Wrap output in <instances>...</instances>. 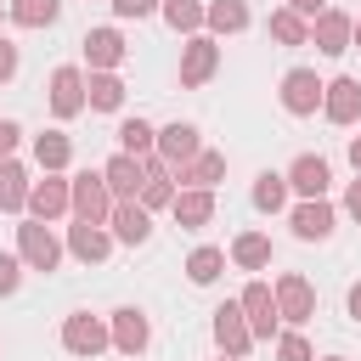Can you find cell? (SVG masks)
Listing matches in <instances>:
<instances>
[{
	"instance_id": "cell-1",
	"label": "cell",
	"mask_w": 361,
	"mask_h": 361,
	"mask_svg": "<svg viewBox=\"0 0 361 361\" xmlns=\"http://www.w3.org/2000/svg\"><path fill=\"white\" fill-rule=\"evenodd\" d=\"M68 209L79 214V220H90V226H102L107 214H113V203H107V186H102V175H73V186H68Z\"/></svg>"
},
{
	"instance_id": "cell-2",
	"label": "cell",
	"mask_w": 361,
	"mask_h": 361,
	"mask_svg": "<svg viewBox=\"0 0 361 361\" xmlns=\"http://www.w3.org/2000/svg\"><path fill=\"white\" fill-rule=\"evenodd\" d=\"M17 259H23L28 271H56L62 248H56V237H51L39 220H28V226H17Z\"/></svg>"
},
{
	"instance_id": "cell-3",
	"label": "cell",
	"mask_w": 361,
	"mask_h": 361,
	"mask_svg": "<svg viewBox=\"0 0 361 361\" xmlns=\"http://www.w3.org/2000/svg\"><path fill=\"white\" fill-rule=\"evenodd\" d=\"M271 299H276V316H288V322H310V310H316V288L299 271H282Z\"/></svg>"
},
{
	"instance_id": "cell-4",
	"label": "cell",
	"mask_w": 361,
	"mask_h": 361,
	"mask_svg": "<svg viewBox=\"0 0 361 361\" xmlns=\"http://www.w3.org/2000/svg\"><path fill=\"white\" fill-rule=\"evenodd\" d=\"M282 107H288L293 118L316 113V107H322V79H316L310 68H288V73H282Z\"/></svg>"
},
{
	"instance_id": "cell-5",
	"label": "cell",
	"mask_w": 361,
	"mask_h": 361,
	"mask_svg": "<svg viewBox=\"0 0 361 361\" xmlns=\"http://www.w3.org/2000/svg\"><path fill=\"white\" fill-rule=\"evenodd\" d=\"M237 310H243V322H248L254 338H271V333H276V299H271L265 282H248L243 299H237Z\"/></svg>"
},
{
	"instance_id": "cell-6",
	"label": "cell",
	"mask_w": 361,
	"mask_h": 361,
	"mask_svg": "<svg viewBox=\"0 0 361 361\" xmlns=\"http://www.w3.org/2000/svg\"><path fill=\"white\" fill-rule=\"evenodd\" d=\"M102 186H107V197H135L141 186H147V169H141V158H130V152H118V158H107V169H102Z\"/></svg>"
},
{
	"instance_id": "cell-7",
	"label": "cell",
	"mask_w": 361,
	"mask_h": 361,
	"mask_svg": "<svg viewBox=\"0 0 361 361\" xmlns=\"http://www.w3.org/2000/svg\"><path fill=\"white\" fill-rule=\"evenodd\" d=\"M62 344H68L73 355H96V350H107V327H102L90 310H73V316L62 322Z\"/></svg>"
},
{
	"instance_id": "cell-8",
	"label": "cell",
	"mask_w": 361,
	"mask_h": 361,
	"mask_svg": "<svg viewBox=\"0 0 361 361\" xmlns=\"http://www.w3.org/2000/svg\"><path fill=\"white\" fill-rule=\"evenodd\" d=\"M214 344H220L231 361H243V355H248L254 333H248V322H243V310H237V305H220V310H214Z\"/></svg>"
},
{
	"instance_id": "cell-9",
	"label": "cell",
	"mask_w": 361,
	"mask_h": 361,
	"mask_svg": "<svg viewBox=\"0 0 361 361\" xmlns=\"http://www.w3.org/2000/svg\"><path fill=\"white\" fill-rule=\"evenodd\" d=\"M322 113H327L333 124H355V118H361V85H355V79L322 85Z\"/></svg>"
},
{
	"instance_id": "cell-10",
	"label": "cell",
	"mask_w": 361,
	"mask_h": 361,
	"mask_svg": "<svg viewBox=\"0 0 361 361\" xmlns=\"http://www.w3.org/2000/svg\"><path fill=\"white\" fill-rule=\"evenodd\" d=\"M85 107V73L79 68H56L51 73V113L56 118H73Z\"/></svg>"
},
{
	"instance_id": "cell-11",
	"label": "cell",
	"mask_w": 361,
	"mask_h": 361,
	"mask_svg": "<svg viewBox=\"0 0 361 361\" xmlns=\"http://www.w3.org/2000/svg\"><path fill=\"white\" fill-rule=\"evenodd\" d=\"M197 152H203V141H197V130H192V124H169V130H158V158H164L169 169L192 164Z\"/></svg>"
},
{
	"instance_id": "cell-12",
	"label": "cell",
	"mask_w": 361,
	"mask_h": 361,
	"mask_svg": "<svg viewBox=\"0 0 361 361\" xmlns=\"http://www.w3.org/2000/svg\"><path fill=\"white\" fill-rule=\"evenodd\" d=\"M327 180H333V169H327V158H316V152H299V158H293V169H288V186H293V192H305V197H322V192H327Z\"/></svg>"
},
{
	"instance_id": "cell-13",
	"label": "cell",
	"mask_w": 361,
	"mask_h": 361,
	"mask_svg": "<svg viewBox=\"0 0 361 361\" xmlns=\"http://www.w3.org/2000/svg\"><path fill=\"white\" fill-rule=\"evenodd\" d=\"M214 68H220V51H214V39L197 34L180 56V85H203V79H214Z\"/></svg>"
},
{
	"instance_id": "cell-14",
	"label": "cell",
	"mask_w": 361,
	"mask_h": 361,
	"mask_svg": "<svg viewBox=\"0 0 361 361\" xmlns=\"http://www.w3.org/2000/svg\"><path fill=\"white\" fill-rule=\"evenodd\" d=\"M107 220H113V237H118V243H147V237H152V220H147V209H141L135 197L113 203Z\"/></svg>"
},
{
	"instance_id": "cell-15",
	"label": "cell",
	"mask_w": 361,
	"mask_h": 361,
	"mask_svg": "<svg viewBox=\"0 0 361 361\" xmlns=\"http://www.w3.org/2000/svg\"><path fill=\"white\" fill-rule=\"evenodd\" d=\"M293 237H305V243H322V237H333V209H327L322 197L299 203V209H293Z\"/></svg>"
},
{
	"instance_id": "cell-16",
	"label": "cell",
	"mask_w": 361,
	"mask_h": 361,
	"mask_svg": "<svg viewBox=\"0 0 361 361\" xmlns=\"http://www.w3.org/2000/svg\"><path fill=\"white\" fill-rule=\"evenodd\" d=\"M310 39H316V51H327V56L350 51V17H344V11H322L316 28H310Z\"/></svg>"
},
{
	"instance_id": "cell-17",
	"label": "cell",
	"mask_w": 361,
	"mask_h": 361,
	"mask_svg": "<svg viewBox=\"0 0 361 361\" xmlns=\"http://www.w3.org/2000/svg\"><path fill=\"white\" fill-rule=\"evenodd\" d=\"M175 226H186V231H197L209 214H214V192H203V186H192V192H175Z\"/></svg>"
},
{
	"instance_id": "cell-18",
	"label": "cell",
	"mask_w": 361,
	"mask_h": 361,
	"mask_svg": "<svg viewBox=\"0 0 361 361\" xmlns=\"http://www.w3.org/2000/svg\"><path fill=\"white\" fill-rule=\"evenodd\" d=\"M113 344H118L124 355H135V350H147V316H141L135 305H124V310H113Z\"/></svg>"
},
{
	"instance_id": "cell-19",
	"label": "cell",
	"mask_w": 361,
	"mask_h": 361,
	"mask_svg": "<svg viewBox=\"0 0 361 361\" xmlns=\"http://www.w3.org/2000/svg\"><path fill=\"white\" fill-rule=\"evenodd\" d=\"M203 23L214 34H237V28H248V0H209L203 6Z\"/></svg>"
},
{
	"instance_id": "cell-20",
	"label": "cell",
	"mask_w": 361,
	"mask_h": 361,
	"mask_svg": "<svg viewBox=\"0 0 361 361\" xmlns=\"http://www.w3.org/2000/svg\"><path fill=\"white\" fill-rule=\"evenodd\" d=\"M118 56H124V39H118L113 28H90V34H85V62H90V68H113Z\"/></svg>"
},
{
	"instance_id": "cell-21",
	"label": "cell",
	"mask_w": 361,
	"mask_h": 361,
	"mask_svg": "<svg viewBox=\"0 0 361 361\" xmlns=\"http://www.w3.org/2000/svg\"><path fill=\"white\" fill-rule=\"evenodd\" d=\"M28 209H34V220L62 214V209H68V180H39V186H28Z\"/></svg>"
},
{
	"instance_id": "cell-22",
	"label": "cell",
	"mask_w": 361,
	"mask_h": 361,
	"mask_svg": "<svg viewBox=\"0 0 361 361\" xmlns=\"http://www.w3.org/2000/svg\"><path fill=\"white\" fill-rule=\"evenodd\" d=\"M68 248H73L85 265H96V259H107V231H102V226H90V220H79V226L68 231Z\"/></svg>"
},
{
	"instance_id": "cell-23",
	"label": "cell",
	"mask_w": 361,
	"mask_h": 361,
	"mask_svg": "<svg viewBox=\"0 0 361 361\" xmlns=\"http://www.w3.org/2000/svg\"><path fill=\"white\" fill-rule=\"evenodd\" d=\"M231 259H237L243 271H265V265H271V237H259V231H243V237L231 243Z\"/></svg>"
},
{
	"instance_id": "cell-24",
	"label": "cell",
	"mask_w": 361,
	"mask_h": 361,
	"mask_svg": "<svg viewBox=\"0 0 361 361\" xmlns=\"http://www.w3.org/2000/svg\"><path fill=\"white\" fill-rule=\"evenodd\" d=\"M56 11H62V0H11V6H6V17L23 23V28H45V23H56Z\"/></svg>"
},
{
	"instance_id": "cell-25",
	"label": "cell",
	"mask_w": 361,
	"mask_h": 361,
	"mask_svg": "<svg viewBox=\"0 0 361 361\" xmlns=\"http://www.w3.org/2000/svg\"><path fill=\"white\" fill-rule=\"evenodd\" d=\"M0 209H28V180L17 158H0Z\"/></svg>"
},
{
	"instance_id": "cell-26",
	"label": "cell",
	"mask_w": 361,
	"mask_h": 361,
	"mask_svg": "<svg viewBox=\"0 0 361 361\" xmlns=\"http://www.w3.org/2000/svg\"><path fill=\"white\" fill-rule=\"evenodd\" d=\"M118 147H124L130 158H147V152L158 147V130H152L147 118H124V124H118Z\"/></svg>"
},
{
	"instance_id": "cell-27",
	"label": "cell",
	"mask_w": 361,
	"mask_h": 361,
	"mask_svg": "<svg viewBox=\"0 0 361 361\" xmlns=\"http://www.w3.org/2000/svg\"><path fill=\"white\" fill-rule=\"evenodd\" d=\"M220 175H226V152H197L192 164H180V180H192V186H203V192H209Z\"/></svg>"
},
{
	"instance_id": "cell-28",
	"label": "cell",
	"mask_w": 361,
	"mask_h": 361,
	"mask_svg": "<svg viewBox=\"0 0 361 361\" xmlns=\"http://www.w3.org/2000/svg\"><path fill=\"white\" fill-rule=\"evenodd\" d=\"M68 152H73V141H68L62 130L34 135V158H39V169H62V164H68Z\"/></svg>"
},
{
	"instance_id": "cell-29",
	"label": "cell",
	"mask_w": 361,
	"mask_h": 361,
	"mask_svg": "<svg viewBox=\"0 0 361 361\" xmlns=\"http://www.w3.org/2000/svg\"><path fill=\"white\" fill-rule=\"evenodd\" d=\"M220 271H226V248H192V259H186V276H192L197 288H209Z\"/></svg>"
},
{
	"instance_id": "cell-30",
	"label": "cell",
	"mask_w": 361,
	"mask_h": 361,
	"mask_svg": "<svg viewBox=\"0 0 361 361\" xmlns=\"http://www.w3.org/2000/svg\"><path fill=\"white\" fill-rule=\"evenodd\" d=\"M265 28H271V39H282V45H305V39H310L305 17H299V11H288V6H282V11H271V23H265Z\"/></svg>"
},
{
	"instance_id": "cell-31",
	"label": "cell",
	"mask_w": 361,
	"mask_h": 361,
	"mask_svg": "<svg viewBox=\"0 0 361 361\" xmlns=\"http://www.w3.org/2000/svg\"><path fill=\"white\" fill-rule=\"evenodd\" d=\"M85 102H90V107H102V113H113V107L124 102V85H118L113 73H90V85H85Z\"/></svg>"
},
{
	"instance_id": "cell-32",
	"label": "cell",
	"mask_w": 361,
	"mask_h": 361,
	"mask_svg": "<svg viewBox=\"0 0 361 361\" xmlns=\"http://www.w3.org/2000/svg\"><path fill=\"white\" fill-rule=\"evenodd\" d=\"M282 203H288V175H271L265 169L254 180V209H282Z\"/></svg>"
},
{
	"instance_id": "cell-33",
	"label": "cell",
	"mask_w": 361,
	"mask_h": 361,
	"mask_svg": "<svg viewBox=\"0 0 361 361\" xmlns=\"http://www.w3.org/2000/svg\"><path fill=\"white\" fill-rule=\"evenodd\" d=\"M164 23L169 28H197L203 23V6L197 0H164Z\"/></svg>"
},
{
	"instance_id": "cell-34",
	"label": "cell",
	"mask_w": 361,
	"mask_h": 361,
	"mask_svg": "<svg viewBox=\"0 0 361 361\" xmlns=\"http://www.w3.org/2000/svg\"><path fill=\"white\" fill-rule=\"evenodd\" d=\"M276 355H282V361H316L310 344H305L299 333H282V338H276Z\"/></svg>"
},
{
	"instance_id": "cell-35",
	"label": "cell",
	"mask_w": 361,
	"mask_h": 361,
	"mask_svg": "<svg viewBox=\"0 0 361 361\" xmlns=\"http://www.w3.org/2000/svg\"><path fill=\"white\" fill-rule=\"evenodd\" d=\"M17 282H23V259L0 254V293H17Z\"/></svg>"
},
{
	"instance_id": "cell-36",
	"label": "cell",
	"mask_w": 361,
	"mask_h": 361,
	"mask_svg": "<svg viewBox=\"0 0 361 361\" xmlns=\"http://www.w3.org/2000/svg\"><path fill=\"white\" fill-rule=\"evenodd\" d=\"M113 11L118 17H147V11H158V0H113Z\"/></svg>"
},
{
	"instance_id": "cell-37",
	"label": "cell",
	"mask_w": 361,
	"mask_h": 361,
	"mask_svg": "<svg viewBox=\"0 0 361 361\" xmlns=\"http://www.w3.org/2000/svg\"><path fill=\"white\" fill-rule=\"evenodd\" d=\"M11 73H17V45H11V39H0V85H6Z\"/></svg>"
},
{
	"instance_id": "cell-38",
	"label": "cell",
	"mask_w": 361,
	"mask_h": 361,
	"mask_svg": "<svg viewBox=\"0 0 361 361\" xmlns=\"http://www.w3.org/2000/svg\"><path fill=\"white\" fill-rule=\"evenodd\" d=\"M17 135H23V130H17L11 118H0V158H11V147H17Z\"/></svg>"
},
{
	"instance_id": "cell-39",
	"label": "cell",
	"mask_w": 361,
	"mask_h": 361,
	"mask_svg": "<svg viewBox=\"0 0 361 361\" xmlns=\"http://www.w3.org/2000/svg\"><path fill=\"white\" fill-rule=\"evenodd\" d=\"M288 11H299V17H322L327 0H288Z\"/></svg>"
},
{
	"instance_id": "cell-40",
	"label": "cell",
	"mask_w": 361,
	"mask_h": 361,
	"mask_svg": "<svg viewBox=\"0 0 361 361\" xmlns=\"http://www.w3.org/2000/svg\"><path fill=\"white\" fill-rule=\"evenodd\" d=\"M344 209L361 220V180H350V192H344Z\"/></svg>"
},
{
	"instance_id": "cell-41",
	"label": "cell",
	"mask_w": 361,
	"mask_h": 361,
	"mask_svg": "<svg viewBox=\"0 0 361 361\" xmlns=\"http://www.w3.org/2000/svg\"><path fill=\"white\" fill-rule=\"evenodd\" d=\"M350 316L361 322V282H350Z\"/></svg>"
},
{
	"instance_id": "cell-42",
	"label": "cell",
	"mask_w": 361,
	"mask_h": 361,
	"mask_svg": "<svg viewBox=\"0 0 361 361\" xmlns=\"http://www.w3.org/2000/svg\"><path fill=\"white\" fill-rule=\"evenodd\" d=\"M350 164H355V175H361V135L350 141Z\"/></svg>"
},
{
	"instance_id": "cell-43",
	"label": "cell",
	"mask_w": 361,
	"mask_h": 361,
	"mask_svg": "<svg viewBox=\"0 0 361 361\" xmlns=\"http://www.w3.org/2000/svg\"><path fill=\"white\" fill-rule=\"evenodd\" d=\"M350 39H355V45H361V23H350Z\"/></svg>"
},
{
	"instance_id": "cell-44",
	"label": "cell",
	"mask_w": 361,
	"mask_h": 361,
	"mask_svg": "<svg viewBox=\"0 0 361 361\" xmlns=\"http://www.w3.org/2000/svg\"><path fill=\"white\" fill-rule=\"evenodd\" d=\"M322 361H344V355H322Z\"/></svg>"
},
{
	"instance_id": "cell-45",
	"label": "cell",
	"mask_w": 361,
	"mask_h": 361,
	"mask_svg": "<svg viewBox=\"0 0 361 361\" xmlns=\"http://www.w3.org/2000/svg\"><path fill=\"white\" fill-rule=\"evenodd\" d=\"M220 361H231V355H220Z\"/></svg>"
},
{
	"instance_id": "cell-46",
	"label": "cell",
	"mask_w": 361,
	"mask_h": 361,
	"mask_svg": "<svg viewBox=\"0 0 361 361\" xmlns=\"http://www.w3.org/2000/svg\"><path fill=\"white\" fill-rule=\"evenodd\" d=\"M0 11H6V6H0Z\"/></svg>"
}]
</instances>
